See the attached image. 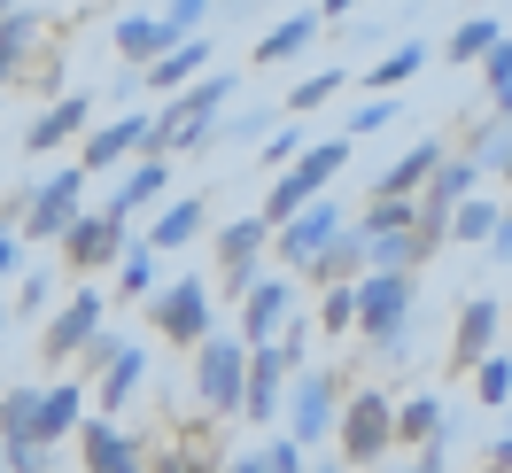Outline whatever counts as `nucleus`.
Listing matches in <instances>:
<instances>
[{
	"label": "nucleus",
	"mask_w": 512,
	"mask_h": 473,
	"mask_svg": "<svg viewBox=\"0 0 512 473\" xmlns=\"http://www.w3.org/2000/svg\"><path fill=\"white\" fill-rule=\"evenodd\" d=\"M109 39H117V55L140 70V63H156V55H163V47H171L179 32H171L163 16H117V32H109Z\"/></svg>",
	"instance_id": "nucleus-24"
},
{
	"label": "nucleus",
	"mask_w": 512,
	"mask_h": 473,
	"mask_svg": "<svg viewBox=\"0 0 512 473\" xmlns=\"http://www.w3.org/2000/svg\"><path fill=\"white\" fill-rule=\"evenodd\" d=\"M63 264L70 272H101V264H117L125 256V218H109V210H78V218L63 225Z\"/></svg>",
	"instance_id": "nucleus-11"
},
{
	"label": "nucleus",
	"mask_w": 512,
	"mask_h": 473,
	"mask_svg": "<svg viewBox=\"0 0 512 473\" xmlns=\"http://www.w3.org/2000/svg\"><path fill=\"white\" fill-rule=\"evenodd\" d=\"M443 156H450L443 140H419L404 163H388V171H381V187H373V194H419V187H427V171H435Z\"/></svg>",
	"instance_id": "nucleus-30"
},
{
	"label": "nucleus",
	"mask_w": 512,
	"mask_h": 473,
	"mask_svg": "<svg viewBox=\"0 0 512 473\" xmlns=\"http://www.w3.org/2000/svg\"><path fill=\"white\" fill-rule=\"evenodd\" d=\"M357 272H365V241H357L350 225H342L311 264H303V280H319V287H342V280H357Z\"/></svg>",
	"instance_id": "nucleus-23"
},
{
	"label": "nucleus",
	"mask_w": 512,
	"mask_h": 473,
	"mask_svg": "<svg viewBox=\"0 0 512 473\" xmlns=\"http://www.w3.org/2000/svg\"><path fill=\"white\" fill-rule=\"evenodd\" d=\"M39 466H47V442H32V435L0 442V473H39Z\"/></svg>",
	"instance_id": "nucleus-43"
},
{
	"label": "nucleus",
	"mask_w": 512,
	"mask_h": 473,
	"mask_svg": "<svg viewBox=\"0 0 512 473\" xmlns=\"http://www.w3.org/2000/svg\"><path fill=\"white\" fill-rule=\"evenodd\" d=\"M86 210V171L78 163H63L55 179H39L32 194H24V233L16 241H63V225Z\"/></svg>",
	"instance_id": "nucleus-7"
},
{
	"label": "nucleus",
	"mask_w": 512,
	"mask_h": 473,
	"mask_svg": "<svg viewBox=\"0 0 512 473\" xmlns=\"http://www.w3.org/2000/svg\"><path fill=\"white\" fill-rule=\"evenodd\" d=\"M78 458H86V473H140L148 466V450L117 419H78Z\"/></svg>",
	"instance_id": "nucleus-14"
},
{
	"label": "nucleus",
	"mask_w": 512,
	"mask_h": 473,
	"mask_svg": "<svg viewBox=\"0 0 512 473\" xmlns=\"http://www.w3.org/2000/svg\"><path fill=\"white\" fill-rule=\"evenodd\" d=\"M140 380H148V349H117L109 365H101V411H117V404H132L140 396Z\"/></svg>",
	"instance_id": "nucleus-28"
},
{
	"label": "nucleus",
	"mask_w": 512,
	"mask_h": 473,
	"mask_svg": "<svg viewBox=\"0 0 512 473\" xmlns=\"http://www.w3.org/2000/svg\"><path fill=\"white\" fill-rule=\"evenodd\" d=\"M497 233H505V202H497V194H458V202H450L443 241H458V249H489Z\"/></svg>",
	"instance_id": "nucleus-19"
},
{
	"label": "nucleus",
	"mask_w": 512,
	"mask_h": 473,
	"mask_svg": "<svg viewBox=\"0 0 512 473\" xmlns=\"http://www.w3.org/2000/svg\"><path fill=\"white\" fill-rule=\"evenodd\" d=\"M288 318H295V280H288V272H256V287L241 295V326H233V342L256 349V342H272Z\"/></svg>",
	"instance_id": "nucleus-10"
},
{
	"label": "nucleus",
	"mask_w": 512,
	"mask_h": 473,
	"mask_svg": "<svg viewBox=\"0 0 512 473\" xmlns=\"http://www.w3.org/2000/svg\"><path fill=\"white\" fill-rule=\"evenodd\" d=\"M357 295V334L388 357L412 349V303H419V272H357L350 280Z\"/></svg>",
	"instance_id": "nucleus-2"
},
{
	"label": "nucleus",
	"mask_w": 512,
	"mask_h": 473,
	"mask_svg": "<svg viewBox=\"0 0 512 473\" xmlns=\"http://www.w3.org/2000/svg\"><path fill=\"white\" fill-rule=\"evenodd\" d=\"M156 194H171V156H140L101 210H109V218H140V210H156Z\"/></svg>",
	"instance_id": "nucleus-18"
},
{
	"label": "nucleus",
	"mask_w": 512,
	"mask_h": 473,
	"mask_svg": "<svg viewBox=\"0 0 512 473\" xmlns=\"http://www.w3.org/2000/svg\"><path fill=\"white\" fill-rule=\"evenodd\" d=\"M256 458H264V473H303V442H264V450H256Z\"/></svg>",
	"instance_id": "nucleus-47"
},
{
	"label": "nucleus",
	"mask_w": 512,
	"mask_h": 473,
	"mask_svg": "<svg viewBox=\"0 0 512 473\" xmlns=\"http://www.w3.org/2000/svg\"><path fill=\"white\" fill-rule=\"evenodd\" d=\"M241 357L249 349L233 342V334H218V326L194 342V396L218 411V419H241Z\"/></svg>",
	"instance_id": "nucleus-6"
},
{
	"label": "nucleus",
	"mask_w": 512,
	"mask_h": 473,
	"mask_svg": "<svg viewBox=\"0 0 512 473\" xmlns=\"http://www.w3.org/2000/svg\"><path fill=\"white\" fill-rule=\"evenodd\" d=\"M388 117H396V94H373V101L350 117V132H388Z\"/></svg>",
	"instance_id": "nucleus-48"
},
{
	"label": "nucleus",
	"mask_w": 512,
	"mask_h": 473,
	"mask_svg": "<svg viewBox=\"0 0 512 473\" xmlns=\"http://www.w3.org/2000/svg\"><path fill=\"white\" fill-rule=\"evenodd\" d=\"M342 373H295L288 380V442H334Z\"/></svg>",
	"instance_id": "nucleus-9"
},
{
	"label": "nucleus",
	"mask_w": 512,
	"mask_h": 473,
	"mask_svg": "<svg viewBox=\"0 0 512 473\" xmlns=\"http://www.w3.org/2000/svg\"><path fill=\"white\" fill-rule=\"evenodd\" d=\"M435 427H443V404H435V396H404V404H388V435L412 442V450L435 435Z\"/></svg>",
	"instance_id": "nucleus-32"
},
{
	"label": "nucleus",
	"mask_w": 512,
	"mask_h": 473,
	"mask_svg": "<svg viewBox=\"0 0 512 473\" xmlns=\"http://www.w3.org/2000/svg\"><path fill=\"white\" fill-rule=\"evenodd\" d=\"M489 473H512V466H489Z\"/></svg>",
	"instance_id": "nucleus-56"
},
{
	"label": "nucleus",
	"mask_w": 512,
	"mask_h": 473,
	"mask_svg": "<svg viewBox=\"0 0 512 473\" xmlns=\"http://www.w3.org/2000/svg\"><path fill=\"white\" fill-rule=\"evenodd\" d=\"M101 318H109V303H101V287L86 280V287H78V295L63 303V311L47 318V365H70V357H78V342L94 334Z\"/></svg>",
	"instance_id": "nucleus-13"
},
{
	"label": "nucleus",
	"mask_w": 512,
	"mask_h": 473,
	"mask_svg": "<svg viewBox=\"0 0 512 473\" xmlns=\"http://www.w3.org/2000/svg\"><path fill=\"white\" fill-rule=\"evenodd\" d=\"M334 435H342V466H381L388 450H396V435H388V396L381 388H357L350 404H334Z\"/></svg>",
	"instance_id": "nucleus-5"
},
{
	"label": "nucleus",
	"mask_w": 512,
	"mask_h": 473,
	"mask_svg": "<svg viewBox=\"0 0 512 473\" xmlns=\"http://www.w3.org/2000/svg\"><path fill=\"white\" fill-rule=\"evenodd\" d=\"M342 163H350V140H311V148H303V156L288 163V171H303V179H311V187H334V179H342Z\"/></svg>",
	"instance_id": "nucleus-33"
},
{
	"label": "nucleus",
	"mask_w": 512,
	"mask_h": 473,
	"mask_svg": "<svg viewBox=\"0 0 512 473\" xmlns=\"http://www.w3.org/2000/svg\"><path fill=\"white\" fill-rule=\"evenodd\" d=\"M319 326L334 334V342H342V334L357 326V295H350V280H342V287H326V295H319Z\"/></svg>",
	"instance_id": "nucleus-41"
},
{
	"label": "nucleus",
	"mask_w": 512,
	"mask_h": 473,
	"mask_svg": "<svg viewBox=\"0 0 512 473\" xmlns=\"http://www.w3.org/2000/svg\"><path fill=\"white\" fill-rule=\"evenodd\" d=\"M32 55H39V16L32 8H8V16H0V86L32 63Z\"/></svg>",
	"instance_id": "nucleus-26"
},
{
	"label": "nucleus",
	"mask_w": 512,
	"mask_h": 473,
	"mask_svg": "<svg viewBox=\"0 0 512 473\" xmlns=\"http://www.w3.org/2000/svg\"><path fill=\"white\" fill-rule=\"evenodd\" d=\"M0 334H8V311H0Z\"/></svg>",
	"instance_id": "nucleus-55"
},
{
	"label": "nucleus",
	"mask_w": 512,
	"mask_h": 473,
	"mask_svg": "<svg viewBox=\"0 0 512 473\" xmlns=\"http://www.w3.org/2000/svg\"><path fill=\"white\" fill-rule=\"evenodd\" d=\"M497 39H505V16H497V8H474V16H466V24H458V32H450V63L466 70V63H481V55H489V47H497Z\"/></svg>",
	"instance_id": "nucleus-27"
},
{
	"label": "nucleus",
	"mask_w": 512,
	"mask_h": 473,
	"mask_svg": "<svg viewBox=\"0 0 512 473\" xmlns=\"http://www.w3.org/2000/svg\"><path fill=\"white\" fill-rule=\"evenodd\" d=\"M357 233V225H350ZM427 241H419L412 225H404V233H365V272H419V264H427Z\"/></svg>",
	"instance_id": "nucleus-22"
},
{
	"label": "nucleus",
	"mask_w": 512,
	"mask_h": 473,
	"mask_svg": "<svg viewBox=\"0 0 512 473\" xmlns=\"http://www.w3.org/2000/svg\"><path fill=\"white\" fill-rule=\"evenodd\" d=\"M117 287H125V295H148V287H156V249H132V241H125V256H117Z\"/></svg>",
	"instance_id": "nucleus-42"
},
{
	"label": "nucleus",
	"mask_w": 512,
	"mask_h": 473,
	"mask_svg": "<svg viewBox=\"0 0 512 473\" xmlns=\"http://www.w3.org/2000/svg\"><path fill=\"white\" fill-rule=\"evenodd\" d=\"M466 373H474V396H481V404H489V411H505V396H512V365L497 357V349H489V357H474Z\"/></svg>",
	"instance_id": "nucleus-37"
},
{
	"label": "nucleus",
	"mask_w": 512,
	"mask_h": 473,
	"mask_svg": "<svg viewBox=\"0 0 512 473\" xmlns=\"http://www.w3.org/2000/svg\"><path fill=\"white\" fill-rule=\"evenodd\" d=\"M24 272V241H16V225H0V280H16Z\"/></svg>",
	"instance_id": "nucleus-49"
},
{
	"label": "nucleus",
	"mask_w": 512,
	"mask_h": 473,
	"mask_svg": "<svg viewBox=\"0 0 512 473\" xmlns=\"http://www.w3.org/2000/svg\"><path fill=\"white\" fill-rule=\"evenodd\" d=\"M303 473H342V458H319V466H303Z\"/></svg>",
	"instance_id": "nucleus-52"
},
{
	"label": "nucleus",
	"mask_w": 512,
	"mask_h": 473,
	"mask_svg": "<svg viewBox=\"0 0 512 473\" xmlns=\"http://www.w3.org/2000/svg\"><path fill=\"white\" fill-rule=\"evenodd\" d=\"M202 70H210V39H202V32H187V39H171L156 63H140L132 78H140V86H156V101H163V94H179L187 78H202Z\"/></svg>",
	"instance_id": "nucleus-15"
},
{
	"label": "nucleus",
	"mask_w": 512,
	"mask_h": 473,
	"mask_svg": "<svg viewBox=\"0 0 512 473\" xmlns=\"http://www.w3.org/2000/svg\"><path fill=\"white\" fill-rule=\"evenodd\" d=\"M342 225H350V218H342V202L311 194V202H303L288 225H272V233H280V264H288V272H303V264H311V256H319L326 241L342 233Z\"/></svg>",
	"instance_id": "nucleus-12"
},
{
	"label": "nucleus",
	"mask_w": 512,
	"mask_h": 473,
	"mask_svg": "<svg viewBox=\"0 0 512 473\" xmlns=\"http://www.w3.org/2000/svg\"><path fill=\"white\" fill-rule=\"evenodd\" d=\"M474 70H481V86H489V101H497V117H505V101H512V47L497 39V47H489Z\"/></svg>",
	"instance_id": "nucleus-39"
},
{
	"label": "nucleus",
	"mask_w": 512,
	"mask_h": 473,
	"mask_svg": "<svg viewBox=\"0 0 512 473\" xmlns=\"http://www.w3.org/2000/svg\"><path fill=\"white\" fill-rule=\"evenodd\" d=\"M497 334H505V303H497V295H474V303L458 311V342H450L458 373H466L474 357H489V349H497Z\"/></svg>",
	"instance_id": "nucleus-20"
},
{
	"label": "nucleus",
	"mask_w": 512,
	"mask_h": 473,
	"mask_svg": "<svg viewBox=\"0 0 512 473\" xmlns=\"http://www.w3.org/2000/svg\"><path fill=\"white\" fill-rule=\"evenodd\" d=\"M319 39V16H280L272 32L256 39V70H272V63H288V55H303Z\"/></svg>",
	"instance_id": "nucleus-29"
},
{
	"label": "nucleus",
	"mask_w": 512,
	"mask_h": 473,
	"mask_svg": "<svg viewBox=\"0 0 512 473\" xmlns=\"http://www.w3.org/2000/svg\"><path fill=\"white\" fill-rule=\"evenodd\" d=\"M233 94H241L233 70L187 78V86L163 94V109L148 117V148H140V156H202V148H218V117H225V101H233Z\"/></svg>",
	"instance_id": "nucleus-1"
},
{
	"label": "nucleus",
	"mask_w": 512,
	"mask_h": 473,
	"mask_svg": "<svg viewBox=\"0 0 512 473\" xmlns=\"http://www.w3.org/2000/svg\"><path fill=\"white\" fill-rule=\"evenodd\" d=\"M342 8H365V0H319L311 16H319V24H342Z\"/></svg>",
	"instance_id": "nucleus-51"
},
{
	"label": "nucleus",
	"mask_w": 512,
	"mask_h": 473,
	"mask_svg": "<svg viewBox=\"0 0 512 473\" xmlns=\"http://www.w3.org/2000/svg\"><path fill=\"white\" fill-rule=\"evenodd\" d=\"M458 156L474 163V171H505V156H512V140H505V117H489V125H474V140H466Z\"/></svg>",
	"instance_id": "nucleus-35"
},
{
	"label": "nucleus",
	"mask_w": 512,
	"mask_h": 473,
	"mask_svg": "<svg viewBox=\"0 0 512 473\" xmlns=\"http://www.w3.org/2000/svg\"><path fill=\"white\" fill-rule=\"evenodd\" d=\"M419 70H427V47H419V39H404V47H388L381 63L365 70V86H373V94H396V86H412Z\"/></svg>",
	"instance_id": "nucleus-31"
},
{
	"label": "nucleus",
	"mask_w": 512,
	"mask_h": 473,
	"mask_svg": "<svg viewBox=\"0 0 512 473\" xmlns=\"http://www.w3.org/2000/svg\"><path fill=\"white\" fill-rule=\"evenodd\" d=\"M86 125H94V101H86V94H55V101H47V109L32 117L24 148H32V156H55L70 132H86Z\"/></svg>",
	"instance_id": "nucleus-17"
},
{
	"label": "nucleus",
	"mask_w": 512,
	"mask_h": 473,
	"mask_svg": "<svg viewBox=\"0 0 512 473\" xmlns=\"http://www.w3.org/2000/svg\"><path fill=\"white\" fill-rule=\"evenodd\" d=\"M210 8H218V0H163L156 16H163V24H171L179 39H187V32H202V16H210Z\"/></svg>",
	"instance_id": "nucleus-45"
},
{
	"label": "nucleus",
	"mask_w": 512,
	"mask_h": 473,
	"mask_svg": "<svg viewBox=\"0 0 512 473\" xmlns=\"http://www.w3.org/2000/svg\"><path fill=\"white\" fill-rule=\"evenodd\" d=\"M474 8H497V0H474Z\"/></svg>",
	"instance_id": "nucleus-54"
},
{
	"label": "nucleus",
	"mask_w": 512,
	"mask_h": 473,
	"mask_svg": "<svg viewBox=\"0 0 512 473\" xmlns=\"http://www.w3.org/2000/svg\"><path fill=\"white\" fill-rule=\"evenodd\" d=\"M32 411H39V380L8 388V396H0V442H8V435H32Z\"/></svg>",
	"instance_id": "nucleus-38"
},
{
	"label": "nucleus",
	"mask_w": 512,
	"mask_h": 473,
	"mask_svg": "<svg viewBox=\"0 0 512 473\" xmlns=\"http://www.w3.org/2000/svg\"><path fill=\"white\" fill-rule=\"evenodd\" d=\"M194 233H202V202H194V194H179V202H163V210H156V225H148V249L171 256V249H187Z\"/></svg>",
	"instance_id": "nucleus-25"
},
{
	"label": "nucleus",
	"mask_w": 512,
	"mask_h": 473,
	"mask_svg": "<svg viewBox=\"0 0 512 473\" xmlns=\"http://www.w3.org/2000/svg\"><path fill=\"white\" fill-rule=\"evenodd\" d=\"M148 318H156L163 342H187V349H194L210 326H218L210 280H202V272H187V280H171V287H148Z\"/></svg>",
	"instance_id": "nucleus-4"
},
{
	"label": "nucleus",
	"mask_w": 512,
	"mask_h": 473,
	"mask_svg": "<svg viewBox=\"0 0 512 473\" xmlns=\"http://www.w3.org/2000/svg\"><path fill=\"white\" fill-rule=\"evenodd\" d=\"M311 194H319V187H311V179H303V171H280V187L264 194V210H256V218H264V225H288L295 210H303V202H311Z\"/></svg>",
	"instance_id": "nucleus-34"
},
{
	"label": "nucleus",
	"mask_w": 512,
	"mask_h": 473,
	"mask_svg": "<svg viewBox=\"0 0 512 473\" xmlns=\"http://www.w3.org/2000/svg\"><path fill=\"white\" fill-rule=\"evenodd\" d=\"M350 225H357V241H365V233H404V225H412V194H373V210L350 218Z\"/></svg>",
	"instance_id": "nucleus-36"
},
{
	"label": "nucleus",
	"mask_w": 512,
	"mask_h": 473,
	"mask_svg": "<svg viewBox=\"0 0 512 473\" xmlns=\"http://www.w3.org/2000/svg\"><path fill=\"white\" fill-rule=\"evenodd\" d=\"M140 473H210L202 458H187V450H163V458H148Z\"/></svg>",
	"instance_id": "nucleus-50"
},
{
	"label": "nucleus",
	"mask_w": 512,
	"mask_h": 473,
	"mask_svg": "<svg viewBox=\"0 0 512 473\" xmlns=\"http://www.w3.org/2000/svg\"><path fill=\"white\" fill-rule=\"evenodd\" d=\"M8 8H24V0H0V16H8Z\"/></svg>",
	"instance_id": "nucleus-53"
},
{
	"label": "nucleus",
	"mask_w": 512,
	"mask_h": 473,
	"mask_svg": "<svg viewBox=\"0 0 512 473\" xmlns=\"http://www.w3.org/2000/svg\"><path fill=\"white\" fill-rule=\"evenodd\" d=\"M295 365H303V326L288 318L272 342H256L249 357H241V419L272 427V419H280V388H288Z\"/></svg>",
	"instance_id": "nucleus-3"
},
{
	"label": "nucleus",
	"mask_w": 512,
	"mask_h": 473,
	"mask_svg": "<svg viewBox=\"0 0 512 473\" xmlns=\"http://www.w3.org/2000/svg\"><path fill=\"white\" fill-rule=\"evenodd\" d=\"M148 148V117H117V125L86 132V148H78V171L86 179H101V171H117L125 156H140Z\"/></svg>",
	"instance_id": "nucleus-16"
},
{
	"label": "nucleus",
	"mask_w": 512,
	"mask_h": 473,
	"mask_svg": "<svg viewBox=\"0 0 512 473\" xmlns=\"http://www.w3.org/2000/svg\"><path fill=\"white\" fill-rule=\"evenodd\" d=\"M256 156L272 163V171H288V163L303 156V132H295V125H280V132H272V140H264V148H256Z\"/></svg>",
	"instance_id": "nucleus-46"
},
{
	"label": "nucleus",
	"mask_w": 512,
	"mask_h": 473,
	"mask_svg": "<svg viewBox=\"0 0 512 473\" xmlns=\"http://www.w3.org/2000/svg\"><path fill=\"white\" fill-rule=\"evenodd\" d=\"M78 419H86V388H78V380H55V388H39L32 442H70V435H78Z\"/></svg>",
	"instance_id": "nucleus-21"
},
{
	"label": "nucleus",
	"mask_w": 512,
	"mask_h": 473,
	"mask_svg": "<svg viewBox=\"0 0 512 473\" xmlns=\"http://www.w3.org/2000/svg\"><path fill=\"white\" fill-rule=\"evenodd\" d=\"M264 241H272V225H264V218L218 225V295H225V303H241V295L256 287V272H264Z\"/></svg>",
	"instance_id": "nucleus-8"
},
{
	"label": "nucleus",
	"mask_w": 512,
	"mask_h": 473,
	"mask_svg": "<svg viewBox=\"0 0 512 473\" xmlns=\"http://www.w3.org/2000/svg\"><path fill=\"white\" fill-rule=\"evenodd\" d=\"M342 78H350V70H311V78H303V86L288 94V117H303V109H319V101H334V94H342Z\"/></svg>",
	"instance_id": "nucleus-40"
},
{
	"label": "nucleus",
	"mask_w": 512,
	"mask_h": 473,
	"mask_svg": "<svg viewBox=\"0 0 512 473\" xmlns=\"http://www.w3.org/2000/svg\"><path fill=\"white\" fill-rule=\"evenodd\" d=\"M47 303H55V280H47V272H24V287H16V311H8V318H39Z\"/></svg>",
	"instance_id": "nucleus-44"
}]
</instances>
